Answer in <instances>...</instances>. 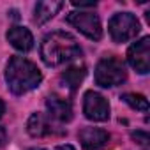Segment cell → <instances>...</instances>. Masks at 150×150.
Returning <instances> with one entry per match:
<instances>
[{
    "instance_id": "6da1fadb",
    "label": "cell",
    "mask_w": 150,
    "mask_h": 150,
    "mask_svg": "<svg viewBox=\"0 0 150 150\" xmlns=\"http://www.w3.org/2000/svg\"><path fill=\"white\" fill-rule=\"evenodd\" d=\"M78 57H81V48L78 41L64 30L50 32L41 42V58L50 67L64 65Z\"/></svg>"
},
{
    "instance_id": "7a4b0ae2",
    "label": "cell",
    "mask_w": 150,
    "mask_h": 150,
    "mask_svg": "<svg viewBox=\"0 0 150 150\" xmlns=\"http://www.w3.org/2000/svg\"><path fill=\"white\" fill-rule=\"evenodd\" d=\"M6 81L13 94L23 96L39 87L42 74L34 62L23 57H13L6 67Z\"/></svg>"
},
{
    "instance_id": "3957f363",
    "label": "cell",
    "mask_w": 150,
    "mask_h": 150,
    "mask_svg": "<svg viewBox=\"0 0 150 150\" xmlns=\"http://www.w3.org/2000/svg\"><path fill=\"white\" fill-rule=\"evenodd\" d=\"M96 83L103 88H110V87H118L125 81L127 72H125V65L120 58L117 57H104L97 62L96 65V72H94Z\"/></svg>"
},
{
    "instance_id": "277c9868",
    "label": "cell",
    "mask_w": 150,
    "mask_h": 150,
    "mask_svg": "<svg viewBox=\"0 0 150 150\" xmlns=\"http://www.w3.org/2000/svg\"><path fill=\"white\" fill-rule=\"evenodd\" d=\"M139 21L131 13H118L110 20L108 30L115 42H127L139 34Z\"/></svg>"
},
{
    "instance_id": "5b68a950",
    "label": "cell",
    "mask_w": 150,
    "mask_h": 150,
    "mask_svg": "<svg viewBox=\"0 0 150 150\" xmlns=\"http://www.w3.org/2000/svg\"><path fill=\"white\" fill-rule=\"evenodd\" d=\"M67 23L72 25L78 32H81L85 37L92 41H99L103 37V25L97 14L90 11H80V13H69Z\"/></svg>"
},
{
    "instance_id": "8992f818",
    "label": "cell",
    "mask_w": 150,
    "mask_h": 150,
    "mask_svg": "<svg viewBox=\"0 0 150 150\" xmlns=\"http://www.w3.org/2000/svg\"><path fill=\"white\" fill-rule=\"evenodd\" d=\"M83 113L92 122H106L110 118V103L99 92L88 90L83 97Z\"/></svg>"
},
{
    "instance_id": "52a82bcc",
    "label": "cell",
    "mask_w": 150,
    "mask_h": 150,
    "mask_svg": "<svg viewBox=\"0 0 150 150\" xmlns=\"http://www.w3.org/2000/svg\"><path fill=\"white\" fill-rule=\"evenodd\" d=\"M127 62L139 74H146L150 71V37H141L129 46Z\"/></svg>"
},
{
    "instance_id": "ba28073f",
    "label": "cell",
    "mask_w": 150,
    "mask_h": 150,
    "mask_svg": "<svg viewBox=\"0 0 150 150\" xmlns=\"http://www.w3.org/2000/svg\"><path fill=\"white\" fill-rule=\"evenodd\" d=\"M80 143L85 150H103L110 143V134L97 127H85L78 134Z\"/></svg>"
},
{
    "instance_id": "9c48e42d",
    "label": "cell",
    "mask_w": 150,
    "mask_h": 150,
    "mask_svg": "<svg viewBox=\"0 0 150 150\" xmlns=\"http://www.w3.org/2000/svg\"><path fill=\"white\" fill-rule=\"evenodd\" d=\"M27 131L34 138H44V136H51V134L60 132L53 127L51 117L50 115L46 117L44 113H32L28 122H27Z\"/></svg>"
},
{
    "instance_id": "30bf717a",
    "label": "cell",
    "mask_w": 150,
    "mask_h": 150,
    "mask_svg": "<svg viewBox=\"0 0 150 150\" xmlns=\"http://www.w3.org/2000/svg\"><path fill=\"white\" fill-rule=\"evenodd\" d=\"M46 108H48V115L57 122H69L72 118V106L64 97L50 96L46 99Z\"/></svg>"
},
{
    "instance_id": "8fae6325",
    "label": "cell",
    "mask_w": 150,
    "mask_h": 150,
    "mask_svg": "<svg viewBox=\"0 0 150 150\" xmlns=\"http://www.w3.org/2000/svg\"><path fill=\"white\" fill-rule=\"evenodd\" d=\"M7 41L18 51H30L34 48V35L25 27H11L7 32Z\"/></svg>"
},
{
    "instance_id": "7c38bea8",
    "label": "cell",
    "mask_w": 150,
    "mask_h": 150,
    "mask_svg": "<svg viewBox=\"0 0 150 150\" xmlns=\"http://www.w3.org/2000/svg\"><path fill=\"white\" fill-rule=\"evenodd\" d=\"M64 7V2H55V0H42L37 2L35 6V14H34V21L37 25H44L48 20H51L60 9Z\"/></svg>"
},
{
    "instance_id": "4fadbf2b",
    "label": "cell",
    "mask_w": 150,
    "mask_h": 150,
    "mask_svg": "<svg viewBox=\"0 0 150 150\" xmlns=\"http://www.w3.org/2000/svg\"><path fill=\"white\" fill-rule=\"evenodd\" d=\"M85 78V67L81 65V67H71V69H67L62 76H60V85L65 88V90H71V92H74L78 88V85L81 83V80Z\"/></svg>"
},
{
    "instance_id": "5bb4252c",
    "label": "cell",
    "mask_w": 150,
    "mask_h": 150,
    "mask_svg": "<svg viewBox=\"0 0 150 150\" xmlns=\"http://www.w3.org/2000/svg\"><path fill=\"white\" fill-rule=\"evenodd\" d=\"M122 101H124L125 104H129L132 110L148 111V101H146L141 94H124V96H122Z\"/></svg>"
},
{
    "instance_id": "9a60e30c",
    "label": "cell",
    "mask_w": 150,
    "mask_h": 150,
    "mask_svg": "<svg viewBox=\"0 0 150 150\" xmlns=\"http://www.w3.org/2000/svg\"><path fill=\"white\" fill-rule=\"evenodd\" d=\"M72 6L80 7V9H87V7H96L97 2H78V0H72Z\"/></svg>"
},
{
    "instance_id": "2e32d148",
    "label": "cell",
    "mask_w": 150,
    "mask_h": 150,
    "mask_svg": "<svg viewBox=\"0 0 150 150\" xmlns=\"http://www.w3.org/2000/svg\"><path fill=\"white\" fill-rule=\"evenodd\" d=\"M132 138H134L138 143H143V145L148 141V134H146V132H139V131H138V132H132Z\"/></svg>"
},
{
    "instance_id": "e0dca14e",
    "label": "cell",
    "mask_w": 150,
    "mask_h": 150,
    "mask_svg": "<svg viewBox=\"0 0 150 150\" xmlns=\"http://www.w3.org/2000/svg\"><path fill=\"white\" fill-rule=\"evenodd\" d=\"M34 150H74L71 145H58L55 148H34Z\"/></svg>"
},
{
    "instance_id": "ac0fdd59",
    "label": "cell",
    "mask_w": 150,
    "mask_h": 150,
    "mask_svg": "<svg viewBox=\"0 0 150 150\" xmlns=\"http://www.w3.org/2000/svg\"><path fill=\"white\" fill-rule=\"evenodd\" d=\"M6 141H7V132H6L4 127H0V148L6 145Z\"/></svg>"
},
{
    "instance_id": "d6986e66",
    "label": "cell",
    "mask_w": 150,
    "mask_h": 150,
    "mask_svg": "<svg viewBox=\"0 0 150 150\" xmlns=\"http://www.w3.org/2000/svg\"><path fill=\"white\" fill-rule=\"evenodd\" d=\"M4 115V103H2V99H0V117Z\"/></svg>"
}]
</instances>
